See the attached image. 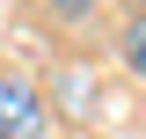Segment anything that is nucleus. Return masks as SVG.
<instances>
[{"label":"nucleus","instance_id":"nucleus-1","mask_svg":"<svg viewBox=\"0 0 146 139\" xmlns=\"http://www.w3.org/2000/svg\"><path fill=\"white\" fill-rule=\"evenodd\" d=\"M44 132V95L29 81H0V139H36Z\"/></svg>","mask_w":146,"mask_h":139},{"label":"nucleus","instance_id":"nucleus-2","mask_svg":"<svg viewBox=\"0 0 146 139\" xmlns=\"http://www.w3.org/2000/svg\"><path fill=\"white\" fill-rule=\"evenodd\" d=\"M124 59L146 73V15H131V37H124Z\"/></svg>","mask_w":146,"mask_h":139},{"label":"nucleus","instance_id":"nucleus-3","mask_svg":"<svg viewBox=\"0 0 146 139\" xmlns=\"http://www.w3.org/2000/svg\"><path fill=\"white\" fill-rule=\"evenodd\" d=\"M44 7H58V15H66V22H80V15H95L102 0H44Z\"/></svg>","mask_w":146,"mask_h":139}]
</instances>
